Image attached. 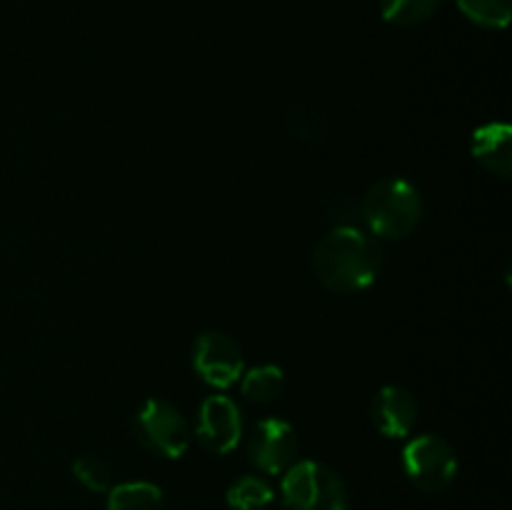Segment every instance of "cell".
I'll list each match as a JSON object with an SVG mask.
<instances>
[{
    "instance_id": "6da1fadb",
    "label": "cell",
    "mask_w": 512,
    "mask_h": 510,
    "mask_svg": "<svg viewBox=\"0 0 512 510\" xmlns=\"http://www.w3.org/2000/svg\"><path fill=\"white\" fill-rule=\"evenodd\" d=\"M313 270L333 293H363L383 270V248L360 225H335L313 250Z\"/></svg>"
},
{
    "instance_id": "7a4b0ae2",
    "label": "cell",
    "mask_w": 512,
    "mask_h": 510,
    "mask_svg": "<svg viewBox=\"0 0 512 510\" xmlns=\"http://www.w3.org/2000/svg\"><path fill=\"white\" fill-rule=\"evenodd\" d=\"M358 213L375 240H405L423 220V195L413 180L388 175L370 185Z\"/></svg>"
},
{
    "instance_id": "3957f363",
    "label": "cell",
    "mask_w": 512,
    "mask_h": 510,
    "mask_svg": "<svg viewBox=\"0 0 512 510\" xmlns=\"http://www.w3.org/2000/svg\"><path fill=\"white\" fill-rule=\"evenodd\" d=\"M280 498L288 510H348L345 480L318 460H295L280 480Z\"/></svg>"
},
{
    "instance_id": "277c9868",
    "label": "cell",
    "mask_w": 512,
    "mask_h": 510,
    "mask_svg": "<svg viewBox=\"0 0 512 510\" xmlns=\"http://www.w3.org/2000/svg\"><path fill=\"white\" fill-rule=\"evenodd\" d=\"M133 435L145 450L160 458H183L190 445V425L173 403L148 398L133 415Z\"/></svg>"
},
{
    "instance_id": "5b68a950",
    "label": "cell",
    "mask_w": 512,
    "mask_h": 510,
    "mask_svg": "<svg viewBox=\"0 0 512 510\" xmlns=\"http://www.w3.org/2000/svg\"><path fill=\"white\" fill-rule=\"evenodd\" d=\"M403 470L415 488L443 493L458 475V453L443 435L423 433L405 443Z\"/></svg>"
},
{
    "instance_id": "8992f818",
    "label": "cell",
    "mask_w": 512,
    "mask_h": 510,
    "mask_svg": "<svg viewBox=\"0 0 512 510\" xmlns=\"http://www.w3.org/2000/svg\"><path fill=\"white\" fill-rule=\"evenodd\" d=\"M193 370L210 388L228 390L243 375L245 355L223 330H203L193 343Z\"/></svg>"
},
{
    "instance_id": "52a82bcc",
    "label": "cell",
    "mask_w": 512,
    "mask_h": 510,
    "mask_svg": "<svg viewBox=\"0 0 512 510\" xmlns=\"http://www.w3.org/2000/svg\"><path fill=\"white\" fill-rule=\"evenodd\" d=\"M248 458L260 473L283 475L298 460V435L283 418H263L243 435Z\"/></svg>"
},
{
    "instance_id": "ba28073f",
    "label": "cell",
    "mask_w": 512,
    "mask_h": 510,
    "mask_svg": "<svg viewBox=\"0 0 512 510\" xmlns=\"http://www.w3.org/2000/svg\"><path fill=\"white\" fill-rule=\"evenodd\" d=\"M245 435L243 413L228 395H208L200 403L195 420V438L208 453L225 455L240 445Z\"/></svg>"
},
{
    "instance_id": "9c48e42d",
    "label": "cell",
    "mask_w": 512,
    "mask_h": 510,
    "mask_svg": "<svg viewBox=\"0 0 512 510\" xmlns=\"http://www.w3.org/2000/svg\"><path fill=\"white\" fill-rule=\"evenodd\" d=\"M370 420L383 438H408L418 423V400L403 385H383L370 403Z\"/></svg>"
},
{
    "instance_id": "30bf717a",
    "label": "cell",
    "mask_w": 512,
    "mask_h": 510,
    "mask_svg": "<svg viewBox=\"0 0 512 510\" xmlns=\"http://www.w3.org/2000/svg\"><path fill=\"white\" fill-rule=\"evenodd\" d=\"M470 153L488 173L510 180L512 173V128L503 120H490L473 130Z\"/></svg>"
},
{
    "instance_id": "8fae6325",
    "label": "cell",
    "mask_w": 512,
    "mask_h": 510,
    "mask_svg": "<svg viewBox=\"0 0 512 510\" xmlns=\"http://www.w3.org/2000/svg\"><path fill=\"white\" fill-rule=\"evenodd\" d=\"M163 505V490L150 480H128V483L113 485L105 493L108 510H163Z\"/></svg>"
},
{
    "instance_id": "7c38bea8",
    "label": "cell",
    "mask_w": 512,
    "mask_h": 510,
    "mask_svg": "<svg viewBox=\"0 0 512 510\" xmlns=\"http://www.w3.org/2000/svg\"><path fill=\"white\" fill-rule=\"evenodd\" d=\"M240 390H243V398L253 405H268L273 400L280 398L285 388V373L280 365L263 363L255 365V368L243 370L240 375Z\"/></svg>"
},
{
    "instance_id": "4fadbf2b",
    "label": "cell",
    "mask_w": 512,
    "mask_h": 510,
    "mask_svg": "<svg viewBox=\"0 0 512 510\" xmlns=\"http://www.w3.org/2000/svg\"><path fill=\"white\" fill-rule=\"evenodd\" d=\"M275 500V488L263 475H240L225 490V503L233 510H268Z\"/></svg>"
},
{
    "instance_id": "5bb4252c",
    "label": "cell",
    "mask_w": 512,
    "mask_h": 510,
    "mask_svg": "<svg viewBox=\"0 0 512 510\" xmlns=\"http://www.w3.org/2000/svg\"><path fill=\"white\" fill-rule=\"evenodd\" d=\"M443 0H380V15L385 23L410 28L433 18Z\"/></svg>"
},
{
    "instance_id": "9a60e30c",
    "label": "cell",
    "mask_w": 512,
    "mask_h": 510,
    "mask_svg": "<svg viewBox=\"0 0 512 510\" xmlns=\"http://www.w3.org/2000/svg\"><path fill=\"white\" fill-rule=\"evenodd\" d=\"M288 128L295 138L305 140V143H320L328 135L330 120L318 105L300 103L293 105L288 113Z\"/></svg>"
},
{
    "instance_id": "2e32d148",
    "label": "cell",
    "mask_w": 512,
    "mask_h": 510,
    "mask_svg": "<svg viewBox=\"0 0 512 510\" xmlns=\"http://www.w3.org/2000/svg\"><path fill=\"white\" fill-rule=\"evenodd\" d=\"M458 8L470 23L488 30H503L510 23V0H458Z\"/></svg>"
},
{
    "instance_id": "e0dca14e",
    "label": "cell",
    "mask_w": 512,
    "mask_h": 510,
    "mask_svg": "<svg viewBox=\"0 0 512 510\" xmlns=\"http://www.w3.org/2000/svg\"><path fill=\"white\" fill-rule=\"evenodd\" d=\"M73 475L90 493H108L113 488V468L98 455H80L73 460Z\"/></svg>"
}]
</instances>
